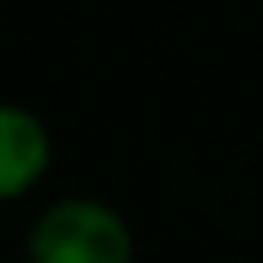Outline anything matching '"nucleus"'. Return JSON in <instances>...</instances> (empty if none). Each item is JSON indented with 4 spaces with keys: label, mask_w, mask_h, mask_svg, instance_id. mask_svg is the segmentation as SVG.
I'll return each mask as SVG.
<instances>
[{
    "label": "nucleus",
    "mask_w": 263,
    "mask_h": 263,
    "mask_svg": "<svg viewBox=\"0 0 263 263\" xmlns=\"http://www.w3.org/2000/svg\"><path fill=\"white\" fill-rule=\"evenodd\" d=\"M129 219L109 199L95 194H60L30 219L25 229V263H134Z\"/></svg>",
    "instance_id": "nucleus-1"
},
{
    "label": "nucleus",
    "mask_w": 263,
    "mask_h": 263,
    "mask_svg": "<svg viewBox=\"0 0 263 263\" xmlns=\"http://www.w3.org/2000/svg\"><path fill=\"white\" fill-rule=\"evenodd\" d=\"M55 164V134L30 104L0 100V204L30 199Z\"/></svg>",
    "instance_id": "nucleus-2"
}]
</instances>
